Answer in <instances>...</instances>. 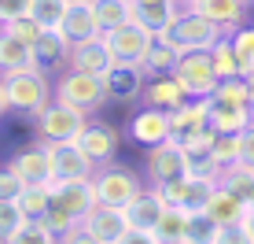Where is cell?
Listing matches in <instances>:
<instances>
[{"mask_svg":"<svg viewBox=\"0 0 254 244\" xmlns=\"http://www.w3.org/2000/svg\"><path fill=\"white\" fill-rule=\"evenodd\" d=\"M166 33H170V41H173L181 52H210L217 41L229 37V33H225V26H217L214 19L191 11V7H181L177 22H173Z\"/></svg>","mask_w":254,"mask_h":244,"instance_id":"cell-1","label":"cell"},{"mask_svg":"<svg viewBox=\"0 0 254 244\" xmlns=\"http://www.w3.org/2000/svg\"><path fill=\"white\" fill-rule=\"evenodd\" d=\"M7 93V104L22 115H37L41 108H48L52 100V82L45 71H19V74H0Z\"/></svg>","mask_w":254,"mask_h":244,"instance_id":"cell-2","label":"cell"},{"mask_svg":"<svg viewBox=\"0 0 254 244\" xmlns=\"http://www.w3.org/2000/svg\"><path fill=\"white\" fill-rule=\"evenodd\" d=\"M56 100L70 104V108L85 111V115H92L96 108H103V104H111L107 97V82H103L100 74H89V71H70L56 82Z\"/></svg>","mask_w":254,"mask_h":244,"instance_id":"cell-3","label":"cell"},{"mask_svg":"<svg viewBox=\"0 0 254 244\" xmlns=\"http://www.w3.org/2000/svg\"><path fill=\"white\" fill-rule=\"evenodd\" d=\"M33 122H37V141L56 144V141H77L81 129L89 126V115L63 104V100H52L48 108H41L33 115Z\"/></svg>","mask_w":254,"mask_h":244,"instance_id":"cell-4","label":"cell"},{"mask_svg":"<svg viewBox=\"0 0 254 244\" xmlns=\"http://www.w3.org/2000/svg\"><path fill=\"white\" fill-rule=\"evenodd\" d=\"M92 181H96L100 204H111V207H129L140 193H144L140 174L133 167H126V163H107V167H100Z\"/></svg>","mask_w":254,"mask_h":244,"instance_id":"cell-5","label":"cell"},{"mask_svg":"<svg viewBox=\"0 0 254 244\" xmlns=\"http://www.w3.org/2000/svg\"><path fill=\"white\" fill-rule=\"evenodd\" d=\"M173 78L185 85V93L191 100H210L217 89V71H214V56L210 52H185L173 67Z\"/></svg>","mask_w":254,"mask_h":244,"instance_id":"cell-6","label":"cell"},{"mask_svg":"<svg viewBox=\"0 0 254 244\" xmlns=\"http://www.w3.org/2000/svg\"><path fill=\"white\" fill-rule=\"evenodd\" d=\"M144 159H147V178H151V185H170V181L188 178V152L181 148L177 137H166L162 144H151Z\"/></svg>","mask_w":254,"mask_h":244,"instance_id":"cell-7","label":"cell"},{"mask_svg":"<svg viewBox=\"0 0 254 244\" xmlns=\"http://www.w3.org/2000/svg\"><path fill=\"white\" fill-rule=\"evenodd\" d=\"M103 41H107L111 56H115V63H140V59L147 56V48H151L155 33L147 30V26H140L136 19L115 26V30L103 33Z\"/></svg>","mask_w":254,"mask_h":244,"instance_id":"cell-8","label":"cell"},{"mask_svg":"<svg viewBox=\"0 0 254 244\" xmlns=\"http://www.w3.org/2000/svg\"><path fill=\"white\" fill-rule=\"evenodd\" d=\"M48 155H52V174L56 181H77V178H96V163L85 155V148L77 141H56L48 144Z\"/></svg>","mask_w":254,"mask_h":244,"instance_id":"cell-9","label":"cell"},{"mask_svg":"<svg viewBox=\"0 0 254 244\" xmlns=\"http://www.w3.org/2000/svg\"><path fill=\"white\" fill-rule=\"evenodd\" d=\"M7 167L19 174L22 185H52V181H56V174H52V155H48L45 141H37V144L22 148L19 155H11Z\"/></svg>","mask_w":254,"mask_h":244,"instance_id":"cell-10","label":"cell"},{"mask_svg":"<svg viewBox=\"0 0 254 244\" xmlns=\"http://www.w3.org/2000/svg\"><path fill=\"white\" fill-rule=\"evenodd\" d=\"M77 144L85 148V155H89L96 167H107L118 155V129L111 126V122H103V119H89V126L81 129Z\"/></svg>","mask_w":254,"mask_h":244,"instance_id":"cell-11","label":"cell"},{"mask_svg":"<svg viewBox=\"0 0 254 244\" xmlns=\"http://www.w3.org/2000/svg\"><path fill=\"white\" fill-rule=\"evenodd\" d=\"M81 226L92 233V237H100V241H107V244H118L129 230H133V226H129L126 207H111V204H96L92 211L81 219Z\"/></svg>","mask_w":254,"mask_h":244,"instance_id":"cell-12","label":"cell"},{"mask_svg":"<svg viewBox=\"0 0 254 244\" xmlns=\"http://www.w3.org/2000/svg\"><path fill=\"white\" fill-rule=\"evenodd\" d=\"M170 207H185V211H203L210 193L217 189V181H199V178H181L170 185H155Z\"/></svg>","mask_w":254,"mask_h":244,"instance_id":"cell-13","label":"cell"},{"mask_svg":"<svg viewBox=\"0 0 254 244\" xmlns=\"http://www.w3.org/2000/svg\"><path fill=\"white\" fill-rule=\"evenodd\" d=\"M129 137H133L136 144L151 148V144H162L166 137H173V126H170V111L162 108H140L133 119H129Z\"/></svg>","mask_w":254,"mask_h":244,"instance_id":"cell-14","label":"cell"},{"mask_svg":"<svg viewBox=\"0 0 254 244\" xmlns=\"http://www.w3.org/2000/svg\"><path fill=\"white\" fill-rule=\"evenodd\" d=\"M103 82H107V97L115 104H129V100L144 97L147 74H144V67H140V63H115Z\"/></svg>","mask_w":254,"mask_h":244,"instance_id":"cell-15","label":"cell"},{"mask_svg":"<svg viewBox=\"0 0 254 244\" xmlns=\"http://www.w3.org/2000/svg\"><path fill=\"white\" fill-rule=\"evenodd\" d=\"M66 63L74 67V71H89V74L107 78V71L115 67V56H111L107 41H103V33H100V37H89V41H74Z\"/></svg>","mask_w":254,"mask_h":244,"instance_id":"cell-16","label":"cell"},{"mask_svg":"<svg viewBox=\"0 0 254 244\" xmlns=\"http://www.w3.org/2000/svg\"><path fill=\"white\" fill-rule=\"evenodd\" d=\"M166 200H162V193L159 189H144V193H140L133 204L126 207V215H129V226H133V230H159V222H162V215H166Z\"/></svg>","mask_w":254,"mask_h":244,"instance_id":"cell-17","label":"cell"},{"mask_svg":"<svg viewBox=\"0 0 254 244\" xmlns=\"http://www.w3.org/2000/svg\"><path fill=\"white\" fill-rule=\"evenodd\" d=\"M140 100H144L147 108L177 111L181 104H188L191 97L185 93V85H181L173 74H162V78H147V85H144V97H140Z\"/></svg>","mask_w":254,"mask_h":244,"instance_id":"cell-18","label":"cell"},{"mask_svg":"<svg viewBox=\"0 0 254 244\" xmlns=\"http://www.w3.org/2000/svg\"><path fill=\"white\" fill-rule=\"evenodd\" d=\"M52 189H56V196L63 200L70 211L77 215V222L85 219V215L92 211L96 204H100V196H96V181L92 178H77V181H52Z\"/></svg>","mask_w":254,"mask_h":244,"instance_id":"cell-19","label":"cell"},{"mask_svg":"<svg viewBox=\"0 0 254 244\" xmlns=\"http://www.w3.org/2000/svg\"><path fill=\"white\" fill-rule=\"evenodd\" d=\"M203 211H206L217 226H232V222H247L251 204H247L243 196H236V193H229V189H221V185H217L214 193H210V200H206V207H203Z\"/></svg>","mask_w":254,"mask_h":244,"instance_id":"cell-20","label":"cell"},{"mask_svg":"<svg viewBox=\"0 0 254 244\" xmlns=\"http://www.w3.org/2000/svg\"><path fill=\"white\" fill-rule=\"evenodd\" d=\"M19 71H41L37 48L26 45V41H15L0 30V74H19Z\"/></svg>","mask_w":254,"mask_h":244,"instance_id":"cell-21","label":"cell"},{"mask_svg":"<svg viewBox=\"0 0 254 244\" xmlns=\"http://www.w3.org/2000/svg\"><path fill=\"white\" fill-rule=\"evenodd\" d=\"M254 122L251 104H225V100H210V129L217 133H243Z\"/></svg>","mask_w":254,"mask_h":244,"instance_id":"cell-22","label":"cell"},{"mask_svg":"<svg viewBox=\"0 0 254 244\" xmlns=\"http://www.w3.org/2000/svg\"><path fill=\"white\" fill-rule=\"evenodd\" d=\"M247 0H191V11L206 15V19H214L217 26H225V33L240 30L243 26V15H247Z\"/></svg>","mask_w":254,"mask_h":244,"instance_id":"cell-23","label":"cell"},{"mask_svg":"<svg viewBox=\"0 0 254 244\" xmlns=\"http://www.w3.org/2000/svg\"><path fill=\"white\" fill-rule=\"evenodd\" d=\"M181 56H185V52L170 41V33H155V41H151V48H147V56L140 59V67H144L147 78H162V74H173V67H177Z\"/></svg>","mask_w":254,"mask_h":244,"instance_id":"cell-24","label":"cell"},{"mask_svg":"<svg viewBox=\"0 0 254 244\" xmlns=\"http://www.w3.org/2000/svg\"><path fill=\"white\" fill-rule=\"evenodd\" d=\"M59 30L66 33V41L74 45V41H89V37H100V19H96V7H92V0L89 4H70L66 7V15H63V26Z\"/></svg>","mask_w":254,"mask_h":244,"instance_id":"cell-25","label":"cell"},{"mask_svg":"<svg viewBox=\"0 0 254 244\" xmlns=\"http://www.w3.org/2000/svg\"><path fill=\"white\" fill-rule=\"evenodd\" d=\"M181 15L177 0H162V4H133V19L140 26H147L151 33H166Z\"/></svg>","mask_w":254,"mask_h":244,"instance_id":"cell-26","label":"cell"},{"mask_svg":"<svg viewBox=\"0 0 254 244\" xmlns=\"http://www.w3.org/2000/svg\"><path fill=\"white\" fill-rule=\"evenodd\" d=\"M170 126H173V137L191 133V129H199V126H210V100L181 104L177 111H170Z\"/></svg>","mask_w":254,"mask_h":244,"instance_id":"cell-27","label":"cell"},{"mask_svg":"<svg viewBox=\"0 0 254 244\" xmlns=\"http://www.w3.org/2000/svg\"><path fill=\"white\" fill-rule=\"evenodd\" d=\"M37 59H41V71L45 67H56V63H63V59H70V41H66V33L63 30H45V37L37 41Z\"/></svg>","mask_w":254,"mask_h":244,"instance_id":"cell-28","label":"cell"},{"mask_svg":"<svg viewBox=\"0 0 254 244\" xmlns=\"http://www.w3.org/2000/svg\"><path fill=\"white\" fill-rule=\"evenodd\" d=\"M217 185L229 189V193L243 196L251 204V193H254V167H247V163H229V167L221 170V178H217Z\"/></svg>","mask_w":254,"mask_h":244,"instance_id":"cell-29","label":"cell"},{"mask_svg":"<svg viewBox=\"0 0 254 244\" xmlns=\"http://www.w3.org/2000/svg\"><path fill=\"white\" fill-rule=\"evenodd\" d=\"M188 226H191V211H185V207H166L162 222H159V237L162 244H177V241H188Z\"/></svg>","mask_w":254,"mask_h":244,"instance_id":"cell-30","label":"cell"},{"mask_svg":"<svg viewBox=\"0 0 254 244\" xmlns=\"http://www.w3.org/2000/svg\"><path fill=\"white\" fill-rule=\"evenodd\" d=\"M96 19H100V30H115V26L133 19V0H92Z\"/></svg>","mask_w":254,"mask_h":244,"instance_id":"cell-31","label":"cell"},{"mask_svg":"<svg viewBox=\"0 0 254 244\" xmlns=\"http://www.w3.org/2000/svg\"><path fill=\"white\" fill-rule=\"evenodd\" d=\"M210 56H214V71H217V78H243V63H240V56H236L232 37L217 41V45L210 48Z\"/></svg>","mask_w":254,"mask_h":244,"instance_id":"cell-32","label":"cell"},{"mask_svg":"<svg viewBox=\"0 0 254 244\" xmlns=\"http://www.w3.org/2000/svg\"><path fill=\"white\" fill-rule=\"evenodd\" d=\"M4 244H63V241H59V233L52 230L45 219H30L15 237H7Z\"/></svg>","mask_w":254,"mask_h":244,"instance_id":"cell-33","label":"cell"},{"mask_svg":"<svg viewBox=\"0 0 254 244\" xmlns=\"http://www.w3.org/2000/svg\"><path fill=\"white\" fill-rule=\"evenodd\" d=\"M48 204H52V185H22L19 207H22L26 219H45Z\"/></svg>","mask_w":254,"mask_h":244,"instance_id":"cell-34","label":"cell"},{"mask_svg":"<svg viewBox=\"0 0 254 244\" xmlns=\"http://www.w3.org/2000/svg\"><path fill=\"white\" fill-rule=\"evenodd\" d=\"M0 30H4L7 37H15V41H26V45H37V41L45 37V26L33 19V15H19V19H7V22H0Z\"/></svg>","mask_w":254,"mask_h":244,"instance_id":"cell-35","label":"cell"},{"mask_svg":"<svg viewBox=\"0 0 254 244\" xmlns=\"http://www.w3.org/2000/svg\"><path fill=\"white\" fill-rule=\"evenodd\" d=\"M45 222L59 233V237H63V233H70L74 226H81V222H77V215H74V211H70V207L63 204V200L56 196V189H52V204H48V211H45Z\"/></svg>","mask_w":254,"mask_h":244,"instance_id":"cell-36","label":"cell"},{"mask_svg":"<svg viewBox=\"0 0 254 244\" xmlns=\"http://www.w3.org/2000/svg\"><path fill=\"white\" fill-rule=\"evenodd\" d=\"M66 7H70V0H33V19L45 26V30H59Z\"/></svg>","mask_w":254,"mask_h":244,"instance_id":"cell-37","label":"cell"},{"mask_svg":"<svg viewBox=\"0 0 254 244\" xmlns=\"http://www.w3.org/2000/svg\"><path fill=\"white\" fill-rule=\"evenodd\" d=\"M177 141H181V148H185L188 155H210L214 152V141H217V129L199 126V129H191V133H181Z\"/></svg>","mask_w":254,"mask_h":244,"instance_id":"cell-38","label":"cell"},{"mask_svg":"<svg viewBox=\"0 0 254 244\" xmlns=\"http://www.w3.org/2000/svg\"><path fill=\"white\" fill-rule=\"evenodd\" d=\"M26 222H30V219L22 215L19 200H0V241L15 237V233H19Z\"/></svg>","mask_w":254,"mask_h":244,"instance_id":"cell-39","label":"cell"},{"mask_svg":"<svg viewBox=\"0 0 254 244\" xmlns=\"http://www.w3.org/2000/svg\"><path fill=\"white\" fill-rule=\"evenodd\" d=\"M217 226L206 211H191V226H188V241L191 244H217Z\"/></svg>","mask_w":254,"mask_h":244,"instance_id":"cell-40","label":"cell"},{"mask_svg":"<svg viewBox=\"0 0 254 244\" xmlns=\"http://www.w3.org/2000/svg\"><path fill=\"white\" fill-rule=\"evenodd\" d=\"M229 37H232L236 56H240V63H243V78H247L254 71V26H240V30H232Z\"/></svg>","mask_w":254,"mask_h":244,"instance_id":"cell-41","label":"cell"},{"mask_svg":"<svg viewBox=\"0 0 254 244\" xmlns=\"http://www.w3.org/2000/svg\"><path fill=\"white\" fill-rule=\"evenodd\" d=\"M210 100H225V104H251V100H247V78H221Z\"/></svg>","mask_w":254,"mask_h":244,"instance_id":"cell-42","label":"cell"},{"mask_svg":"<svg viewBox=\"0 0 254 244\" xmlns=\"http://www.w3.org/2000/svg\"><path fill=\"white\" fill-rule=\"evenodd\" d=\"M221 163L214 155H188V178H199V181H217L221 178Z\"/></svg>","mask_w":254,"mask_h":244,"instance_id":"cell-43","label":"cell"},{"mask_svg":"<svg viewBox=\"0 0 254 244\" xmlns=\"http://www.w3.org/2000/svg\"><path fill=\"white\" fill-rule=\"evenodd\" d=\"M214 155L221 167H229V163H240V133H217L214 141Z\"/></svg>","mask_w":254,"mask_h":244,"instance_id":"cell-44","label":"cell"},{"mask_svg":"<svg viewBox=\"0 0 254 244\" xmlns=\"http://www.w3.org/2000/svg\"><path fill=\"white\" fill-rule=\"evenodd\" d=\"M217 244H254V233L247 230V222H232L217 230Z\"/></svg>","mask_w":254,"mask_h":244,"instance_id":"cell-45","label":"cell"},{"mask_svg":"<svg viewBox=\"0 0 254 244\" xmlns=\"http://www.w3.org/2000/svg\"><path fill=\"white\" fill-rule=\"evenodd\" d=\"M19 193H22L19 174L11 167H0V200H19Z\"/></svg>","mask_w":254,"mask_h":244,"instance_id":"cell-46","label":"cell"},{"mask_svg":"<svg viewBox=\"0 0 254 244\" xmlns=\"http://www.w3.org/2000/svg\"><path fill=\"white\" fill-rule=\"evenodd\" d=\"M19 15H33V0H0V22L19 19Z\"/></svg>","mask_w":254,"mask_h":244,"instance_id":"cell-47","label":"cell"},{"mask_svg":"<svg viewBox=\"0 0 254 244\" xmlns=\"http://www.w3.org/2000/svg\"><path fill=\"white\" fill-rule=\"evenodd\" d=\"M240 163L254 167V122H251V126L240 133Z\"/></svg>","mask_w":254,"mask_h":244,"instance_id":"cell-48","label":"cell"},{"mask_svg":"<svg viewBox=\"0 0 254 244\" xmlns=\"http://www.w3.org/2000/svg\"><path fill=\"white\" fill-rule=\"evenodd\" d=\"M59 241H63V244H107V241L92 237V233L85 230V226H74V230H70V233H63Z\"/></svg>","mask_w":254,"mask_h":244,"instance_id":"cell-49","label":"cell"},{"mask_svg":"<svg viewBox=\"0 0 254 244\" xmlns=\"http://www.w3.org/2000/svg\"><path fill=\"white\" fill-rule=\"evenodd\" d=\"M118 244H162V237H159V233H151V230H129Z\"/></svg>","mask_w":254,"mask_h":244,"instance_id":"cell-50","label":"cell"},{"mask_svg":"<svg viewBox=\"0 0 254 244\" xmlns=\"http://www.w3.org/2000/svg\"><path fill=\"white\" fill-rule=\"evenodd\" d=\"M247 100H251V108H254V71L247 74Z\"/></svg>","mask_w":254,"mask_h":244,"instance_id":"cell-51","label":"cell"},{"mask_svg":"<svg viewBox=\"0 0 254 244\" xmlns=\"http://www.w3.org/2000/svg\"><path fill=\"white\" fill-rule=\"evenodd\" d=\"M11 108V104H7V93H4V82H0V115H4V111Z\"/></svg>","mask_w":254,"mask_h":244,"instance_id":"cell-52","label":"cell"},{"mask_svg":"<svg viewBox=\"0 0 254 244\" xmlns=\"http://www.w3.org/2000/svg\"><path fill=\"white\" fill-rule=\"evenodd\" d=\"M247 230L254 233V207H251V215H247Z\"/></svg>","mask_w":254,"mask_h":244,"instance_id":"cell-53","label":"cell"},{"mask_svg":"<svg viewBox=\"0 0 254 244\" xmlns=\"http://www.w3.org/2000/svg\"><path fill=\"white\" fill-rule=\"evenodd\" d=\"M133 4H162V0H133Z\"/></svg>","mask_w":254,"mask_h":244,"instance_id":"cell-54","label":"cell"},{"mask_svg":"<svg viewBox=\"0 0 254 244\" xmlns=\"http://www.w3.org/2000/svg\"><path fill=\"white\" fill-rule=\"evenodd\" d=\"M177 4H181V7H191V0H177Z\"/></svg>","mask_w":254,"mask_h":244,"instance_id":"cell-55","label":"cell"},{"mask_svg":"<svg viewBox=\"0 0 254 244\" xmlns=\"http://www.w3.org/2000/svg\"><path fill=\"white\" fill-rule=\"evenodd\" d=\"M70 4H89V0H70Z\"/></svg>","mask_w":254,"mask_h":244,"instance_id":"cell-56","label":"cell"},{"mask_svg":"<svg viewBox=\"0 0 254 244\" xmlns=\"http://www.w3.org/2000/svg\"><path fill=\"white\" fill-rule=\"evenodd\" d=\"M251 207H254V193H251Z\"/></svg>","mask_w":254,"mask_h":244,"instance_id":"cell-57","label":"cell"},{"mask_svg":"<svg viewBox=\"0 0 254 244\" xmlns=\"http://www.w3.org/2000/svg\"><path fill=\"white\" fill-rule=\"evenodd\" d=\"M177 244H191V241H177Z\"/></svg>","mask_w":254,"mask_h":244,"instance_id":"cell-58","label":"cell"},{"mask_svg":"<svg viewBox=\"0 0 254 244\" xmlns=\"http://www.w3.org/2000/svg\"><path fill=\"white\" fill-rule=\"evenodd\" d=\"M0 244H4V241H0Z\"/></svg>","mask_w":254,"mask_h":244,"instance_id":"cell-59","label":"cell"},{"mask_svg":"<svg viewBox=\"0 0 254 244\" xmlns=\"http://www.w3.org/2000/svg\"><path fill=\"white\" fill-rule=\"evenodd\" d=\"M247 4H251V0H247Z\"/></svg>","mask_w":254,"mask_h":244,"instance_id":"cell-60","label":"cell"}]
</instances>
